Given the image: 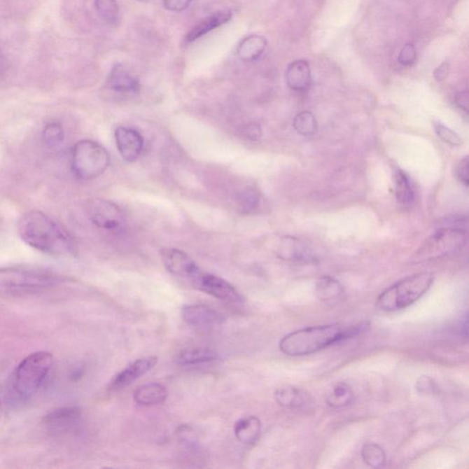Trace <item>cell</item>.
Here are the masks:
<instances>
[{
    "label": "cell",
    "instance_id": "cell-34",
    "mask_svg": "<svg viewBox=\"0 0 469 469\" xmlns=\"http://www.w3.org/2000/svg\"><path fill=\"white\" fill-rule=\"evenodd\" d=\"M415 388H416L417 393L421 396H432L435 394L438 388L435 381L428 376H421L418 379Z\"/></svg>",
    "mask_w": 469,
    "mask_h": 469
},
{
    "label": "cell",
    "instance_id": "cell-36",
    "mask_svg": "<svg viewBox=\"0 0 469 469\" xmlns=\"http://www.w3.org/2000/svg\"><path fill=\"white\" fill-rule=\"evenodd\" d=\"M468 158L465 157L464 159L461 160L459 162L458 165L456 167V176L458 178V180L462 183H464L465 186H468Z\"/></svg>",
    "mask_w": 469,
    "mask_h": 469
},
{
    "label": "cell",
    "instance_id": "cell-29",
    "mask_svg": "<svg viewBox=\"0 0 469 469\" xmlns=\"http://www.w3.org/2000/svg\"><path fill=\"white\" fill-rule=\"evenodd\" d=\"M293 127L300 135L313 136L317 130L316 118L313 113L302 111L293 120Z\"/></svg>",
    "mask_w": 469,
    "mask_h": 469
},
{
    "label": "cell",
    "instance_id": "cell-37",
    "mask_svg": "<svg viewBox=\"0 0 469 469\" xmlns=\"http://www.w3.org/2000/svg\"><path fill=\"white\" fill-rule=\"evenodd\" d=\"M450 72V65L447 62H442L440 65L433 72V77L438 82L444 81L447 78L448 74Z\"/></svg>",
    "mask_w": 469,
    "mask_h": 469
},
{
    "label": "cell",
    "instance_id": "cell-27",
    "mask_svg": "<svg viewBox=\"0 0 469 469\" xmlns=\"http://www.w3.org/2000/svg\"><path fill=\"white\" fill-rule=\"evenodd\" d=\"M94 8L101 20L114 25L120 18V6L117 0H94Z\"/></svg>",
    "mask_w": 469,
    "mask_h": 469
},
{
    "label": "cell",
    "instance_id": "cell-22",
    "mask_svg": "<svg viewBox=\"0 0 469 469\" xmlns=\"http://www.w3.org/2000/svg\"><path fill=\"white\" fill-rule=\"evenodd\" d=\"M316 293L320 301L332 304L340 301L344 293V288L335 279L330 276H323L317 281Z\"/></svg>",
    "mask_w": 469,
    "mask_h": 469
},
{
    "label": "cell",
    "instance_id": "cell-17",
    "mask_svg": "<svg viewBox=\"0 0 469 469\" xmlns=\"http://www.w3.org/2000/svg\"><path fill=\"white\" fill-rule=\"evenodd\" d=\"M278 256L288 260H311L313 253L307 243L296 237H284L277 251Z\"/></svg>",
    "mask_w": 469,
    "mask_h": 469
},
{
    "label": "cell",
    "instance_id": "cell-15",
    "mask_svg": "<svg viewBox=\"0 0 469 469\" xmlns=\"http://www.w3.org/2000/svg\"><path fill=\"white\" fill-rule=\"evenodd\" d=\"M183 320L197 328H211L222 322L220 314L204 305H187L183 308Z\"/></svg>",
    "mask_w": 469,
    "mask_h": 469
},
{
    "label": "cell",
    "instance_id": "cell-18",
    "mask_svg": "<svg viewBox=\"0 0 469 469\" xmlns=\"http://www.w3.org/2000/svg\"><path fill=\"white\" fill-rule=\"evenodd\" d=\"M276 402L285 409L302 410L311 405L307 393L293 386L285 385L275 391Z\"/></svg>",
    "mask_w": 469,
    "mask_h": 469
},
{
    "label": "cell",
    "instance_id": "cell-38",
    "mask_svg": "<svg viewBox=\"0 0 469 469\" xmlns=\"http://www.w3.org/2000/svg\"><path fill=\"white\" fill-rule=\"evenodd\" d=\"M455 103L457 106L463 109L465 112H468V92L463 91L457 94L455 97Z\"/></svg>",
    "mask_w": 469,
    "mask_h": 469
},
{
    "label": "cell",
    "instance_id": "cell-7",
    "mask_svg": "<svg viewBox=\"0 0 469 469\" xmlns=\"http://www.w3.org/2000/svg\"><path fill=\"white\" fill-rule=\"evenodd\" d=\"M60 281L55 273L27 268L0 269V286L11 289H40Z\"/></svg>",
    "mask_w": 469,
    "mask_h": 469
},
{
    "label": "cell",
    "instance_id": "cell-2",
    "mask_svg": "<svg viewBox=\"0 0 469 469\" xmlns=\"http://www.w3.org/2000/svg\"><path fill=\"white\" fill-rule=\"evenodd\" d=\"M20 239L44 253L62 256L72 253V237L60 225L41 211H29L18 223Z\"/></svg>",
    "mask_w": 469,
    "mask_h": 469
},
{
    "label": "cell",
    "instance_id": "cell-6",
    "mask_svg": "<svg viewBox=\"0 0 469 469\" xmlns=\"http://www.w3.org/2000/svg\"><path fill=\"white\" fill-rule=\"evenodd\" d=\"M467 230L444 227L432 234L417 252L418 259L431 260L452 254L467 242Z\"/></svg>",
    "mask_w": 469,
    "mask_h": 469
},
{
    "label": "cell",
    "instance_id": "cell-26",
    "mask_svg": "<svg viewBox=\"0 0 469 469\" xmlns=\"http://www.w3.org/2000/svg\"><path fill=\"white\" fill-rule=\"evenodd\" d=\"M354 400L352 388L345 382L335 384L333 390L326 399V402L332 408L340 409L351 405Z\"/></svg>",
    "mask_w": 469,
    "mask_h": 469
},
{
    "label": "cell",
    "instance_id": "cell-9",
    "mask_svg": "<svg viewBox=\"0 0 469 469\" xmlns=\"http://www.w3.org/2000/svg\"><path fill=\"white\" fill-rule=\"evenodd\" d=\"M88 214L92 222L103 230H117L124 224L122 211L112 202L99 199L92 201Z\"/></svg>",
    "mask_w": 469,
    "mask_h": 469
},
{
    "label": "cell",
    "instance_id": "cell-35",
    "mask_svg": "<svg viewBox=\"0 0 469 469\" xmlns=\"http://www.w3.org/2000/svg\"><path fill=\"white\" fill-rule=\"evenodd\" d=\"M194 0H162L163 7L172 13H181L189 8Z\"/></svg>",
    "mask_w": 469,
    "mask_h": 469
},
{
    "label": "cell",
    "instance_id": "cell-1",
    "mask_svg": "<svg viewBox=\"0 0 469 469\" xmlns=\"http://www.w3.org/2000/svg\"><path fill=\"white\" fill-rule=\"evenodd\" d=\"M368 326L369 325L366 323L356 326L331 323V325L311 326L285 335L279 346L284 354L290 357L314 354L341 341L364 333L368 330Z\"/></svg>",
    "mask_w": 469,
    "mask_h": 469
},
{
    "label": "cell",
    "instance_id": "cell-33",
    "mask_svg": "<svg viewBox=\"0 0 469 469\" xmlns=\"http://www.w3.org/2000/svg\"><path fill=\"white\" fill-rule=\"evenodd\" d=\"M417 60V50L412 43H406L400 50L398 62L402 66H412Z\"/></svg>",
    "mask_w": 469,
    "mask_h": 469
},
{
    "label": "cell",
    "instance_id": "cell-39",
    "mask_svg": "<svg viewBox=\"0 0 469 469\" xmlns=\"http://www.w3.org/2000/svg\"><path fill=\"white\" fill-rule=\"evenodd\" d=\"M247 132L248 136L251 139H259L261 135L260 127L257 126V125H251V126H248Z\"/></svg>",
    "mask_w": 469,
    "mask_h": 469
},
{
    "label": "cell",
    "instance_id": "cell-4",
    "mask_svg": "<svg viewBox=\"0 0 469 469\" xmlns=\"http://www.w3.org/2000/svg\"><path fill=\"white\" fill-rule=\"evenodd\" d=\"M433 279L435 277L433 273L428 272L408 276L381 293L377 300V307L383 312H394L407 308L428 292Z\"/></svg>",
    "mask_w": 469,
    "mask_h": 469
},
{
    "label": "cell",
    "instance_id": "cell-16",
    "mask_svg": "<svg viewBox=\"0 0 469 469\" xmlns=\"http://www.w3.org/2000/svg\"><path fill=\"white\" fill-rule=\"evenodd\" d=\"M288 87L296 92L307 91L312 83L310 64L307 60L290 62L285 74Z\"/></svg>",
    "mask_w": 469,
    "mask_h": 469
},
{
    "label": "cell",
    "instance_id": "cell-25",
    "mask_svg": "<svg viewBox=\"0 0 469 469\" xmlns=\"http://www.w3.org/2000/svg\"><path fill=\"white\" fill-rule=\"evenodd\" d=\"M394 183H396L398 202L402 206H410L414 203L415 198L414 186L405 172L400 169L394 172Z\"/></svg>",
    "mask_w": 469,
    "mask_h": 469
},
{
    "label": "cell",
    "instance_id": "cell-10",
    "mask_svg": "<svg viewBox=\"0 0 469 469\" xmlns=\"http://www.w3.org/2000/svg\"><path fill=\"white\" fill-rule=\"evenodd\" d=\"M115 141L118 150L125 161L135 162L144 151V138L141 133L130 127H120L115 129Z\"/></svg>",
    "mask_w": 469,
    "mask_h": 469
},
{
    "label": "cell",
    "instance_id": "cell-12",
    "mask_svg": "<svg viewBox=\"0 0 469 469\" xmlns=\"http://www.w3.org/2000/svg\"><path fill=\"white\" fill-rule=\"evenodd\" d=\"M106 85L109 90L124 96L138 94L141 89L139 79L122 65H115L113 67L106 79Z\"/></svg>",
    "mask_w": 469,
    "mask_h": 469
},
{
    "label": "cell",
    "instance_id": "cell-11",
    "mask_svg": "<svg viewBox=\"0 0 469 469\" xmlns=\"http://www.w3.org/2000/svg\"><path fill=\"white\" fill-rule=\"evenodd\" d=\"M161 254L165 268L174 275L191 280L200 271L189 255L179 249L164 248Z\"/></svg>",
    "mask_w": 469,
    "mask_h": 469
},
{
    "label": "cell",
    "instance_id": "cell-19",
    "mask_svg": "<svg viewBox=\"0 0 469 469\" xmlns=\"http://www.w3.org/2000/svg\"><path fill=\"white\" fill-rule=\"evenodd\" d=\"M231 19H232V13L230 10H221L210 15V16L199 22L197 25H195L187 34L186 41L187 43H192V41L204 36L214 29L225 24Z\"/></svg>",
    "mask_w": 469,
    "mask_h": 469
},
{
    "label": "cell",
    "instance_id": "cell-31",
    "mask_svg": "<svg viewBox=\"0 0 469 469\" xmlns=\"http://www.w3.org/2000/svg\"><path fill=\"white\" fill-rule=\"evenodd\" d=\"M260 200V194L257 189L248 187L239 195V206L243 212H251L257 209Z\"/></svg>",
    "mask_w": 469,
    "mask_h": 469
},
{
    "label": "cell",
    "instance_id": "cell-8",
    "mask_svg": "<svg viewBox=\"0 0 469 469\" xmlns=\"http://www.w3.org/2000/svg\"><path fill=\"white\" fill-rule=\"evenodd\" d=\"M191 281L194 286L201 292L216 297L222 301H240L239 293L232 285L218 276L199 271L197 274L191 279Z\"/></svg>",
    "mask_w": 469,
    "mask_h": 469
},
{
    "label": "cell",
    "instance_id": "cell-3",
    "mask_svg": "<svg viewBox=\"0 0 469 469\" xmlns=\"http://www.w3.org/2000/svg\"><path fill=\"white\" fill-rule=\"evenodd\" d=\"M52 366V356L36 352L23 359L15 370L10 382V394L18 402H27L43 386Z\"/></svg>",
    "mask_w": 469,
    "mask_h": 469
},
{
    "label": "cell",
    "instance_id": "cell-20",
    "mask_svg": "<svg viewBox=\"0 0 469 469\" xmlns=\"http://www.w3.org/2000/svg\"><path fill=\"white\" fill-rule=\"evenodd\" d=\"M268 46L267 38L260 35L252 34L243 38L237 46V53L243 62L258 60Z\"/></svg>",
    "mask_w": 469,
    "mask_h": 469
},
{
    "label": "cell",
    "instance_id": "cell-21",
    "mask_svg": "<svg viewBox=\"0 0 469 469\" xmlns=\"http://www.w3.org/2000/svg\"><path fill=\"white\" fill-rule=\"evenodd\" d=\"M167 396L168 391L164 386L150 383L138 388L134 393V400L139 405L153 406L161 405L167 399Z\"/></svg>",
    "mask_w": 469,
    "mask_h": 469
},
{
    "label": "cell",
    "instance_id": "cell-32",
    "mask_svg": "<svg viewBox=\"0 0 469 469\" xmlns=\"http://www.w3.org/2000/svg\"><path fill=\"white\" fill-rule=\"evenodd\" d=\"M435 130L438 135L447 144L454 145V146H460L463 144V139L459 135L449 127H445L444 125L435 123Z\"/></svg>",
    "mask_w": 469,
    "mask_h": 469
},
{
    "label": "cell",
    "instance_id": "cell-14",
    "mask_svg": "<svg viewBox=\"0 0 469 469\" xmlns=\"http://www.w3.org/2000/svg\"><path fill=\"white\" fill-rule=\"evenodd\" d=\"M157 361H158V358L156 357H147L139 358L138 360L133 362L113 379L111 383L112 390H120V388L132 384L135 379L144 376L148 371L153 369V367L157 364Z\"/></svg>",
    "mask_w": 469,
    "mask_h": 469
},
{
    "label": "cell",
    "instance_id": "cell-30",
    "mask_svg": "<svg viewBox=\"0 0 469 469\" xmlns=\"http://www.w3.org/2000/svg\"><path fill=\"white\" fill-rule=\"evenodd\" d=\"M43 141L49 147L58 146L64 141V130L60 123L46 125L43 132Z\"/></svg>",
    "mask_w": 469,
    "mask_h": 469
},
{
    "label": "cell",
    "instance_id": "cell-24",
    "mask_svg": "<svg viewBox=\"0 0 469 469\" xmlns=\"http://www.w3.org/2000/svg\"><path fill=\"white\" fill-rule=\"evenodd\" d=\"M218 353L207 347L186 349L180 353L177 358V363L182 366H191L215 361L218 358Z\"/></svg>",
    "mask_w": 469,
    "mask_h": 469
},
{
    "label": "cell",
    "instance_id": "cell-13",
    "mask_svg": "<svg viewBox=\"0 0 469 469\" xmlns=\"http://www.w3.org/2000/svg\"><path fill=\"white\" fill-rule=\"evenodd\" d=\"M82 414L76 407H64L55 410L44 417V424L53 433H64L74 429L79 423Z\"/></svg>",
    "mask_w": 469,
    "mask_h": 469
},
{
    "label": "cell",
    "instance_id": "cell-23",
    "mask_svg": "<svg viewBox=\"0 0 469 469\" xmlns=\"http://www.w3.org/2000/svg\"><path fill=\"white\" fill-rule=\"evenodd\" d=\"M260 431V421L255 416L243 418L234 426V435L237 440L245 444H253L259 438Z\"/></svg>",
    "mask_w": 469,
    "mask_h": 469
},
{
    "label": "cell",
    "instance_id": "cell-5",
    "mask_svg": "<svg viewBox=\"0 0 469 469\" xmlns=\"http://www.w3.org/2000/svg\"><path fill=\"white\" fill-rule=\"evenodd\" d=\"M109 163L108 150L96 141L84 139L73 148L72 168L79 179H96L108 170Z\"/></svg>",
    "mask_w": 469,
    "mask_h": 469
},
{
    "label": "cell",
    "instance_id": "cell-28",
    "mask_svg": "<svg viewBox=\"0 0 469 469\" xmlns=\"http://www.w3.org/2000/svg\"><path fill=\"white\" fill-rule=\"evenodd\" d=\"M361 457L365 464L371 468H383L386 465V454L379 445L376 444H366L361 449Z\"/></svg>",
    "mask_w": 469,
    "mask_h": 469
}]
</instances>
